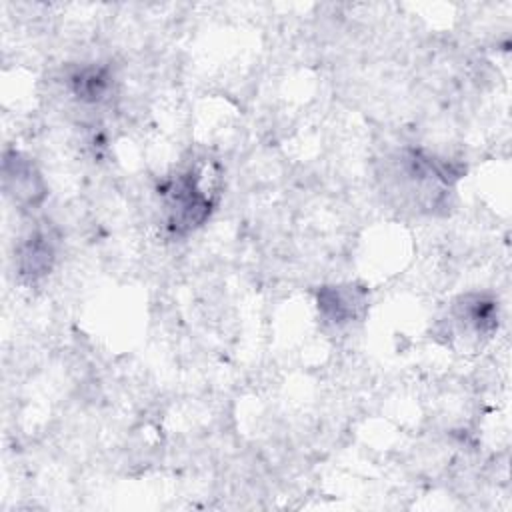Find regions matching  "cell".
Listing matches in <instances>:
<instances>
[{
	"mask_svg": "<svg viewBox=\"0 0 512 512\" xmlns=\"http://www.w3.org/2000/svg\"><path fill=\"white\" fill-rule=\"evenodd\" d=\"M168 228L174 234H186L200 226L210 214V198L198 186V174L186 172L180 174L174 182L168 184L164 192Z\"/></svg>",
	"mask_w": 512,
	"mask_h": 512,
	"instance_id": "1",
	"label": "cell"
},
{
	"mask_svg": "<svg viewBox=\"0 0 512 512\" xmlns=\"http://www.w3.org/2000/svg\"><path fill=\"white\" fill-rule=\"evenodd\" d=\"M4 182L18 202L36 204L44 198V186L34 166L20 154H6L4 158Z\"/></svg>",
	"mask_w": 512,
	"mask_h": 512,
	"instance_id": "2",
	"label": "cell"
},
{
	"mask_svg": "<svg viewBox=\"0 0 512 512\" xmlns=\"http://www.w3.org/2000/svg\"><path fill=\"white\" fill-rule=\"evenodd\" d=\"M108 74L102 68H84L72 76L74 92L82 100H98L108 88Z\"/></svg>",
	"mask_w": 512,
	"mask_h": 512,
	"instance_id": "5",
	"label": "cell"
},
{
	"mask_svg": "<svg viewBox=\"0 0 512 512\" xmlns=\"http://www.w3.org/2000/svg\"><path fill=\"white\" fill-rule=\"evenodd\" d=\"M54 258L52 244L44 234H34L28 238V242L22 246L20 256H18V266L20 272L26 276H42L50 270Z\"/></svg>",
	"mask_w": 512,
	"mask_h": 512,
	"instance_id": "4",
	"label": "cell"
},
{
	"mask_svg": "<svg viewBox=\"0 0 512 512\" xmlns=\"http://www.w3.org/2000/svg\"><path fill=\"white\" fill-rule=\"evenodd\" d=\"M364 304V292L354 286H326L318 292V308L332 322H348Z\"/></svg>",
	"mask_w": 512,
	"mask_h": 512,
	"instance_id": "3",
	"label": "cell"
}]
</instances>
